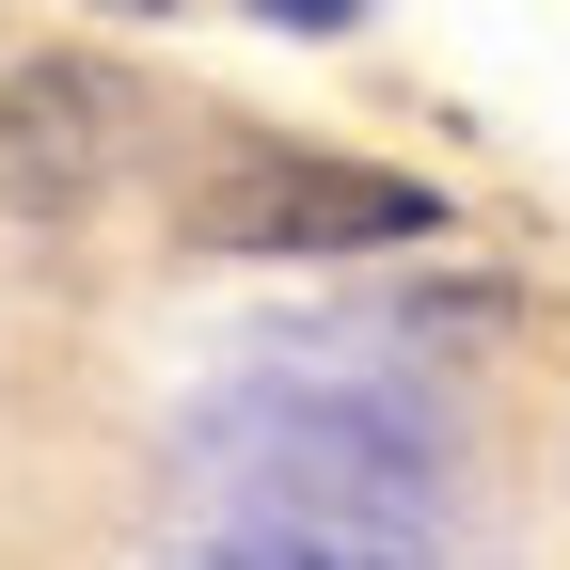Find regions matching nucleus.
<instances>
[{
    "mask_svg": "<svg viewBox=\"0 0 570 570\" xmlns=\"http://www.w3.org/2000/svg\"><path fill=\"white\" fill-rule=\"evenodd\" d=\"M254 17H269V32H348L365 0H254Z\"/></svg>",
    "mask_w": 570,
    "mask_h": 570,
    "instance_id": "7ed1b4c3",
    "label": "nucleus"
},
{
    "mask_svg": "<svg viewBox=\"0 0 570 570\" xmlns=\"http://www.w3.org/2000/svg\"><path fill=\"white\" fill-rule=\"evenodd\" d=\"M111 159H127V80L96 48H32L17 80H0V223H96L111 206Z\"/></svg>",
    "mask_w": 570,
    "mask_h": 570,
    "instance_id": "f03ea898",
    "label": "nucleus"
},
{
    "mask_svg": "<svg viewBox=\"0 0 570 570\" xmlns=\"http://www.w3.org/2000/svg\"><path fill=\"white\" fill-rule=\"evenodd\" d=\"M190 238L206 254H412V238H444V190L333 159V142H238L190 190Z\"/></svg>",
    "mask_w": 570,
    "mask_h": 570,
    "instance_id": "f257e3e1",
    "label": "nucleus"
}]
</instances>
